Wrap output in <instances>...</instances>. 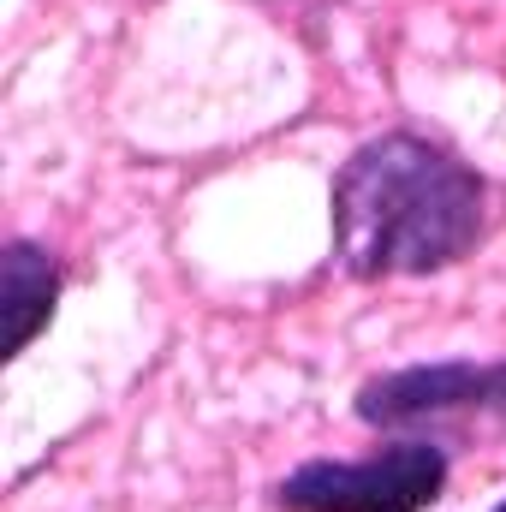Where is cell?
<instances>
[{"label": "cell", "instance_id": "cell-5", "mask_svg": "<svg viewBox=\"0 0 506 512\" xmlns=\"http://www.w3.org/2000/svg\"><path fill=\"white\" fill-rule=\"evenodd\" d=\"M495 512H506V501H501V507H495Z\"/></svg>", "mask_w": 506, "mask_h": 512}, {"label": "cell", "instance_id": "cell-1", "mask_svg": "<svg viewBox=\"0 0 506 512\" xmlns=\"http://www.w3.org/2000/svg\"><path fill=\"white\" fill-rule=\"evenodd\" d=\"M489 185L441 143L387 131L334 179V256L352 280H417L477 251Z\"/></svg>", "mask_w": 506, "mask_h": 512}, {"label": "cell", "instance_id": "cell-2", "mask_svg": "<svg viewBox=\"0 0 506 512\" xmlns=\"http://www.w3.org/2000/svg\"><path fill=\"white\" fill-rule=\"evenodd\" d=\"M447 489L435 441H393L370 459H310L274 483L280 512H423Z\"/></svg>", "mask_w": 506, "mask_h": 512}, {"label": "cell", "instance_id": "cell-3", "mask_svg": "<svg viewBox=\"0 0 506 512\" xmlns=\"http://www.w3.org/2000/svg\"><path fill=\"white\" fill-rule=\"evenodd\" d=\"M0 298H6V358H18L54 316L60 262L30 239H12L6 256H0Z\"/></svg>", "mask_w": 506, "mask_h": 512}, {"label": "cell", "instance_id": "cell-4", "mask_svg": "<svg viewBox=\"0 0 506 512\" xmlns=\"http://www.w3.org/2000/svg\"><path fill=\"white\" fill-rule=\"evenodd\" d=\"M477 411L506 423V364H483L477 370Z\"/></svg>", "mask_w": 506, "mask_h": 512}]
</instances>
